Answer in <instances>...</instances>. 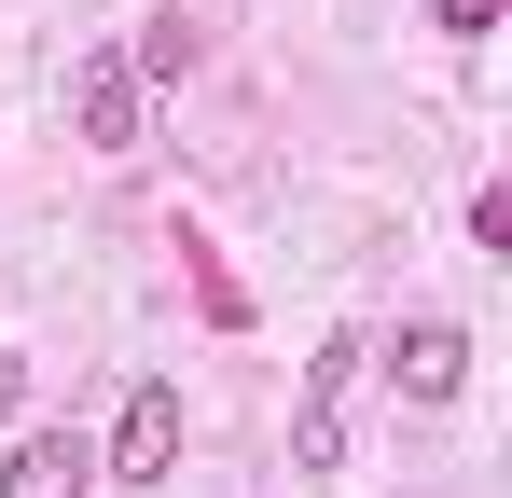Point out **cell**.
<instances>
[{"label":"cell","instance_id":"cell-7","mask_svg":"<svg viewBox=\"0 0 512 498\" xmlns=\"http://www.w3.org/2000/svg\"><path fill=\"white\" fill-rule=\"evenodd\" d=\"M429 28H443V42H485V28H499V0H443Z\"/></svg>","mask_w":512,"mask_h":498},{"label":"cell","instance_id":"cell-4","mask_svg":"<svg viewBox=\"0 0 512 498\" xmlns=\"http://www.w3.org/2000/svg\"><path fill=\"white\" fill-rule=\"evenodd\" d=\"M0 498H97V443L84 429H28L0 457Z\"/></svg>","mask_w":512,"mask_h":498},{"label":"cell","instance_id":"cell-6","mask_svg":"<svg viewBox=\"0 0 512 498\" xmlns=\"http://www.w3.org/2000/svg\"><path fill=\"white\" fill-rule=\"evenodd\" d=\"M125 70H139V83H180V70H194V28H180V14H167V28H139Z\"/></svg>","mask_w":512,"mask_h":498},{"label":"cell","instance_id":"cell-5","mask_svg":"<svg viewBox=\"0 0 512 498\" xmlns=\"http://www.w3.org/2000/svg\"><path fill=\"white\" fill-rule=\"evenodd\" d=\"M388 374H402V402H457V388H471V332H457V319H416Z\"/></svg>","mask_w":512,"mask_h":498},{"label":"cell","instance_id":"cell-2","mask_svg":"<svg viewBox=\"0 0 512 498\" xmlns=\"http://www.w3.org/2000/svg\"><path fill=\"white\" fill-rule=\"evenodd\" d=\"M346 388H360V332H333L305 360V402H291V471H333L346 457Z\"/></svg>","mask_w":512,"mask_h":498},{"label":"cell","instance_id":"cell-1","mask_svg":"<svg viewBox=\"0 0 512 498\" xmlns=\"http://www.w3.org/2000/svg\"><path fill=\"white\" fill-rule=\"evenodd\" d=\"M167 471H180V388H167V374H139L111 457H97V485H167Z\"/></svg>","mask_w":512,"mask_h":498},{"label":"cell","instance_id":"cell-3","mask_svg":"<svg viewBox=\"0 0 512 498\" xmlns=\"http://www.w3.org/2000/svg\"><path fill=\"white\" fill-rule=\"evenodd\" d=\"M139 97H153V83L125 70V56H84V70H70V125H84V153H139Z\"/></svg>","mask_w":512,"mask_h":498}]
</instances>
